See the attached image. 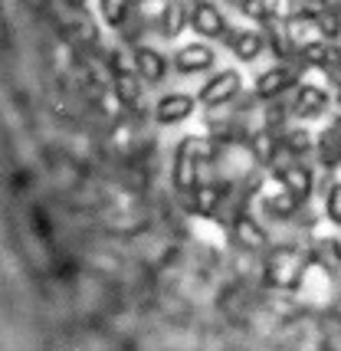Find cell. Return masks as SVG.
I'll return each instance as SVG.
<instances>
[{"mask_svg":"<svg viewBox=\"0 0 341 351\" xmlns=\"http://www.w3.org/2000/svg\"><path fill=\"white\" fill-rule=\"evenodd\" d=\"M217 60V53L210 49L207 43H184L177 53H174V69L181 73V76H197V73H207L210 66Z\"/></svg>","mask_w":341,"mask_h":351,"instance_id":"cell-9","label":"cell"},{"mask_svg":"<svg viewBox=\"0 0 341 351\" xmlns=\"http://www.w3.org/2000/svg\"><path fill=\"white\" fill-rule=\"evenodd\" d=\"M335 3H338V7H341V0H335Z\"/></svg>","mask_w":341,"mask_h":351,"instance_id":"cell-27","label":"cell"},{"mask_svg":"<svg viewBox=\"0 0 341 351\" xmlns=\"http://www.w3.org/2000/svg\"><path fill=\"white\" fill-rule=\"evenodd\" d=\"M276 181H279L282 191H289L299 204H305L315 191V174H312L309 165H279L276 168Z\"/></svg>","mask_w":341,"mask_h":351,"instance_id":"cell-8","label":"cell"},{"mask_svg":"<svg viewBox=\"0 0 341 351\" xmlns=\"http://www.w3.org/2000/svg\"><path fill=\"white\" fill-rule=\"evenodd\" d=\"M214 154V145L201 135H187L177 148H174V165H170V181L174 191L190 197L201 187V161Z\"/></svg>","mask_w":341,"mask_h":351,"instance_id":"cell-1","label":"cell"},{"mask_svg":"<svg viewBox=\"0 0 341 351\" xmlns=\"http://www.w3.org/2000/svg\"><path fill=\"white\" fill-rule=\"evenodd\" d=\"M190 27L203 40H220L227 36V16L217 7V0H194L190 3Z\"/></svg>","mask_w":341,"mask_h":351,"instance_id":"cell-4","label":"cell"},{"mask_svg":"<svg viewBox=\"0 0 341 351\" xmlns=\"http://www.w3.org/2000/svg\"><path fill=\"white\" fill-rule=\"evenodd\" d=\"M247 141H249V154H253L256 165H276V158H279V152H282V141L273 135L269 128L249 135Z\"/></svg>","mask_w":341,"mask_h":351,"instance_id":"cell-15","label":"cell"},{"mask_svg":"<svg viewBox=\"0 0 341 351\" xmlns=\"http://www.w3.org/2000/svg\"><path fill=\"white\" fill-rule=\"evenodd\" d=\"M131 56H135L138 79H144V82H161V79L168 76L170 60L164 56V53H157L155 46H135V49H131Z\"/></svg>","mask_w":341,"mask_h":351,"instance_id":"cell-11","label":"cell"},{"mask_svg":"<svg viewBox=\"0 0 341 351\" xmlns=\"http://www.w3.org/2000/svg\"><path fill=\"white\" fill-rule=\"evenodd\" d=\"M302 273H305V260H302L299 250L282 246V250H276V253L266 260V282H269V286L295 289V286L302 282Z\"/></svg>","mask_w":341,"mask_h":351,"instance_id":"cell-2","label":"cell"},{"mask_svg":"<svg viewBox=\"0 0 341 351\" xmlns=\"http://www.w3.org/2000/svg\"><path fill=\"white\" fill-rule=\"evenodd\" d=\"M312 23H315V30H318L322 40H328V43H338L341 40V7L338 3L325 7L318 16H312Z\"/></svg>","mask_w":341,"mask_h":351,"instance_id":"cell-18","label":"cell"},{"mask_svg":"<svg viewBox=\"0 0 341 351\" xmlns=\"http://www.w3.org/2000/svg\"><path fill=\"white\" fill-rule=\"evenodd\" d=\"M227 46H230V53L240 62H253V60H260V56H263L266 33H260V30H233V33H227Z\"/></svg>","mask_w":341,"mask_h":351,"instance_id":"cell-12","label":"cell"},{"mask_svg":"<svg viewBox=\"0 0 341 351\" xmlns=\"http://www.w3.org/2000/svg\"><path fill=\"white\" fill-rule=\"evenodd\" d=\"M279 141H282V152L295 154V158L315 152V135H312L309 128H302V125H299V128H286L279 135Z\"/></svg>","mask_w":341,"mask_h":351,"instance_id":"cell-17","label":"cell"},{"mask_svg":"<svg viewBox=\"0 0 341 351\" xmlns=\"http://www.w3.org/2000/svg\"><path fill=\"white\" fill-rule=\"evenodd\" d=\"M325 217L335 223V227H341V181L328 187V194H325Z\"/></svg>","mask_w":341,"mask_h":351,"instance_id":"cell-24","label":"cell"},{"mask_svg":"<svg viewBox=\"0 0 341 351\" xmlns=\"http://www.w3.org/2000/svg\"><path fill=\"white\" fill-rule=\"evenodd\" d=\"M292 86H299V69H295V66H273V69H266V73L256 76L253 92H256V99L273 102V99L286 95Z\"/></svg>","mask_w":341,"mask_h":351,"instance_id":"cell-6","label":"cell"},{"mask_svg":"<svg viewBox=\"0 0 341 351\" xmlns=\"http://www.w3.org/2000/svg\"><path fill=\"white\" fill-rule=\"evenodd\" d=\"M236 7H240V14L247 16V20L263 23V27H269V23L276 20V10H273L269 0H236Z\"/></svg>","mask_w":341,"mask_h":351,"instance_id":"cell-21","label":"cell"},{"mask_svg":"<svg viewBox=\"0 0 341 351\" xmlns=\"http://www.w3.org/2000/svg\"><path fill=\"white\" fill-rule=\"evenodd\" d=\"M131 7H135V0H99V14H102V20H105L109 27H115V30L128 23Z\"/></svg>","mask_w":341,"mask_h":351,"instance_id":"cell-19","label":"cell"},{"mask_svg":"<svg viewBox=\"0 0 341 351\" xmlns=\"http://www.w3.org/2000/svg\"><path fill=\"white\" fill-rule=\"evenodd\" d=\"M184 27H190V3L187 0H168L164 10L157 16V30L164 40H177Z\"/></svg>","mask_w":341,"mask_h":351,"instance_id":"cell-13","label":"cell"},{"mask_svg":"<svg viewBox=\"0 0 341 351\" xmlns=\"http://www.w3.org/2000/svg\"><path fill=\"white\" fill-rule=\"evenodd\" d=\"M230 230H233V240L243 246V250H266V246H269V233H266L263 223L253 214H247V210L233 214Z\"/></svg>","mask_w":341,"mask_h":351,"instance_id":"cell-10","label":"cell"},{"mask_svg":"<svg viewBox=\"0 0 341 351\" xmlns=\"http://www.w3.org/2000/svg\"><path fill=\"white\" fill-rule=\"evenodd\" d=\"M302 204L289 194V191H279V194H273V197H266V210L276 217V220H286V217H292Z\"/></svg>","mask_w":341,"mask_h":351,"instance_id":"cell-22","label":"cell"},{"mask_svg":"<svg viewBox=\"0 0 341 351\" xmlns=\"http://www.w3.org/2000/svg\"><path fill=\"white\" fill-rule=\"evenodd\" d=\"M315 154H318V161H322L325 171L341 168V122L328 125L325 132L315 138Z\"/></svg>","mask_w":341,"mask_h":351,"instance_id":"cell-14","label":"cell"},{"mask_svg":"<svg viewBox=\"0 0 341 351\" xmlns=\"http://www.w3.org/2000/svg\"><path fill=\"white\" fill-rule=\"evenodd\" d=\"M194 108H197V95H187V92H168V95H161L151 108V115H155L157 125H181L187 122L190 115H194Z\"/></svg>","mask_w":341,"mask_h":351,"instance_id":"cell-7","label":"cell"},{"mask_svg":"<svg viewBox=\"0 0 341 351\" xmlns=\"http://www.w3.org/2000/svg\"><path fill=\"white\" fill-rule=\"evenodd\" d=\"M27 3H30V7H43L47 0H27Z\"/></svg>","mask_w":341,"mask_h":351,"instance_id":"cell-26","label":"cell"},{"mask_svg":"<svg viewBox=\"0 0 341 351\" xmlns=\"http://www.w3.org/2000/svg\"><path fill=\"white\" fill-rule=\"evenodd\" d=\"M220 204H223V187L220 184H201L190 194V207H194V214L201 217H214L220 210Z\"/></svg>","mask_w":341,"mask_h":351,"instance_id":"cell-16","label":"cell"},{"mask_svg":"<svg viewBox=\"0 0 341 351\" xmlns=\"http://www.w3.org/2000/svg\"><path fill=\"white\" fill-rule=\"evenodd\" d=\"M322 73H325L328 86H338V89H341V49H338V46H335V53H331V56L325 60Z\"/></svg>","mask_w":341,"mask_h":351,"instance_id":"cell-25","label":"cell"},{"mask_svg":"<svg viewBox=\"0 0 341 351\" xmlns=\"http://www.w3.org/2000/svg\"><path fill=\"white\" fill-rule=\"evenodd\" d=\"M289 3H295V0H289Z\"/></svg>","mask_w":341,"mask_h":351,"instance_id":"cell-28","label":"cell"},{"mask_svg":"<svg viewBox=\"0 0 341 351\" xmlns=\"http://www.w3.org/2000/svg\"><path fill=\"white\" fill-rule=\"evenodd\" d=\"M243 89V76L236 73V69H220L214 76L207 79L197 92V102L207 108H220V106H230L233 99L240 95Z\"/></svg>","mask_w":341,"mask_h":351,"instance_id":"cell-3","label":"cell"},{"mask_svg":"<svg viewBox=\"0 0 341 351\" xmlns=\"http://www.w3.org/2000/svg\"><path fill=\"white\" fill-rule=\"evenodd\" d=\"M331 106V95H328L322 86H312V82H299L292 92V115L302 119V122H312V119H322Z\"/></svg>","mask_w":341,"mask_h":351,"instance_id":"cell-5","label":"cell"},{"mask_svg":"<svg viewBox=\"0 0 341 351\" xmlns=\"http://www.w3.org/2000/svg\"><path fill=\"white\" fill-rule=\"evenodd\" d=\"M105 62H109L112 76H125V73H131L135 56H131V53H125V49H109V53H105Z\"/></svg>","mask_w":341,"mask_h":351,"instance_id":"cell-23","label":"cell"},{"mask_svg":"<svg viewBox=\"0 0 341 351\" xmlns=\"http://www.w3.org/2000/svg\"><path fill=\"white\" fill-rule=\"evenodd\" d=\"M112 89H115V99L122 102L125 108H131V106H138V99H141V82L138 76H131V73H125V76H112Z\"/></svg>","mask_w":341,"mask_h":351,"instance_id":"cell-20","label":"cell"}]
</instances>
